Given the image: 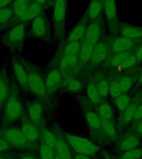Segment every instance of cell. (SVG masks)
Wrapping results in <instances>:
<instances>
[{
	"label": "cell",
	"mask_w": 142,
	"mask_h": 159,
	"mask_svg": "<svg viewBox=\"0 0 142 159\" xmlns=\"http://www.w3.org/2000/svg\"><path fill=\"white\" fill-rule=\"evenodd\" d=\"M25 119V111L23 109L22 99L20 97L17 84L13 83L12 89L4 105L2 107V122L4 125H9L17 121Z\"/></svg>",
	"instance_id": "6da1fadb"
},
{
	"label": "cell",
	"mask_w": 142,
	"mask_h": 159,
	"mask_svg": "<svg viewBox=\"0 0 142 159\" xmlns=\"http://www.w3.org/2000/svg\"><path fill=\"white\" fill-rule=\"evenodd\" d=\"M27 73V84L29 92L34 94L42 103L47 101L49 97L47 96V88L45 79L41 74L39 69L34 65L27 61H22Z\"/></svg>",
	"instance_id": "7a4b0ae2"
},
{
	"label": "cell",
	"mask_w": 142,
	"mask_h": 159,
	"mask_svg": "<svg viewBox=\"0 0 142 159\" xmlns=\"http://www.w3.org/2000/svg\"><path fill=\"white\" fill-rule=\"evenodd\" d=\"M53 22V37L55 39L63 40L65 37V27L67 20L68 0H52Z\"/></svg>",
	"instance_id": "3957f363"
},
{
	"label": "cell",
	"mask_w": 142,
	"mask_h": 159,
	"mask_svg": "<svg viewBox=\"0 0 142 159\" xmlns=\"http://www.w3.org/2000/svg\"><path fill=\"white\" fill-rule=\"evenodd\" d=\"M0 136L3 137L10 143L12 148L25 150V151H36L38 149L39 144L33 143L28 141L22 130L17 128H6L0 129Z\"/></svg>",
	"instance_id": "277c9868"
},
{
	"label": "cell",
	"mask_w": 142,
	"mask_h": 159,
	"mask_svg": "<svg viewBox=\"0 0 142 159\" xmlns=\"http://www.w3.org/2000/svg\"><path fill=\"white\" fill-rule=\"evenodd\" d=\"M71 148L77 153L83 154L87 156L92 157L97 154L99 151V147L97 146L92 142L84 138L76 136L73 134H65Z\"/></svg>",
	"instance_id": "5b68a950"
},
{
	"label": "cell",
	"mask_w": 142,
	"mask_h": 159,
	"mask_svg": "<svg viewBox=\"0 0 142 159\" xmlns=\"http://www.w3.org/2000/svg\"><path fill=\"white\" fill-rule=\"evenodd\" d=\"M26 37V23L20 22L8 29L3 37L5 46L12 51L22 47Z\"/></svg>",
	"instance_id": "8992f818"
},
{
	"label": "cell",
	"mask_w": 142,
	"mask_h": 159,
	"mask_svg": "<svg viewBox=\"0 0 142 159\" xmlns=\"http://www.w3.org/2000/svg\"><path fill=\"white\" fill-rule=\"evenodd\" d=\"M37 128H43V103L40 99L28 102L26 106L25 119Z\"/></svg>",
	"instance_id": "52a82bcc"
},
{
	"label": "cell",
	"mask_w": 142,
	"mask_h": 159,
	"mask_svg": "<svg viewBox=\"0 0 142 159\" xmlns=\"http://www.w3.org/2000/svg\"><path fill=\"white\" fill-rule=\"evenodd\" d=\"M31 34L34 38L44 42H49L51 31L47 18L43 13L37 16L32 20L31 26Z\"/></svg>",
	"instance_id": "ba28073f"
},
{
	"label": "cell",
	"mask_w": 142,
	"mask_h": 159,
	"mask_svg": "<svg viewBox=\"0 0 142 159\" xmlns=\"http://www.w3.org/2000/svg\"><path fill=\"white\" fill-rule=\"evenodd\" d=\"M65 79L64 75L57 67L52 68L47 74L45 82H46V88H47V96L50 97L57 91L58 88L62 86L63 80Z\"/></svg>",
	"instance_id": "9c48e42d"
},
{
	"label": "cell",
	"mask_w": 142,
	"mask_h": 159,
	"mask_svg": "<svg viewBox=\"0 0 142 159\" xmlns=\"http://www.w3.org/2000/svg\"><path fill=\"white\" fill-rule=\"evenodd\" d=\"M54 133L57 137L55 151L57 156L61 159H73V152L64 134L59 129L54 130Z\"/></svg>",
	"instance_id": "30bf717a"
},
{
	"label": "cell",
	"mask_w": 142,
	"mask_h": 159,
	"mask_svg": "<svg viewBox=\"0 0 142 159\" xmlns=\"http://www.w3.org/2000/svg\"><path fill=\"white\" fill-rule=\"evenodd\" d=\"M102 32H103V23L102 20L98 19L90 22L82 41L89 42L93 45H97V42L100 41Z\"/></svg>",
	"instance_id": "8fae6325"
},
{
	"label": "cell",
	"mask_w": 142,
	"mask_h": 159,
	"mask_svg": "<svg viewBox=\"0 0 142 159\" xmlns=\"http://www.w3.org/2000/svg\"><path fill=\"white\" fill-rule=\"evenodd\" d=\"M78 62V56H58L55 59V64L57 66L55 67L58 68L65 78H67V75L77 66Z\"/></svg>",
	"instance_id": "7c38bea8"
},
{
	"label": "cell",
	"mask_w": 142,
	"mask_h": 159,
	"mask_svg": "<svg viewBox=\"0 0 142 159\" xmlns=\"http://www.w3.org/2000/svg\"><path fill=\"white\" fill-rule=\"evenodd\" d=\"M103 15L107 22L111 27L116 26L119 22L116 0H102Z\"/></svg>",
	"instance_id": "4fadbf2b"
},
{
	"label": "cell",
	"mask_w": 142,
	"mask_h": 159,
	"mask_svg": "<svg viewBox=\"0 0 142 159\" xmlns=\"http://www.w3.org/2000/svg\"><path fill=\"white\" fill-rule=\"evenodd\" d=\"M12 70H13L15 80L17 86H20V88L25 91H29L28 84H27V73L22 62L18 60H13Z\"/></svg>",
	"instance_id": "5bb4252c"
},
{
	"label": "cell",
	"mask_w": 142,
	"mask_h": 159,
	"mask_svg": "<svg viewBox=\"0 0 142 159\" xmlns=\"http://www.w3.org/2000/svg\"><path fill=\"white\" fill-rule=\"evenodd\" d=\"M45 7L42 5L39 4L37 2H35L34 0H32L23 10L22 14L20 15V17L17 19V23H20V22L27 23L31 20L32 21L37 16L42 13Z\"/></svg>",
	"instance_id": "9a60e30c"
},
{
	"label": "cell",
	"mask_w": 142,
	"mask_h": 159,
	"mask_svg": "<svg viewBox=\"0 0 142 159\" xmlns=\"http://www.w3.org/2000/svg\"><path fill=\"white\" fill-rule=\"evenodd\" d=\"M89 22V21L83 16V17H82L79 22L71 30L66 42H82Z\"/></svg>",
	"instance_id": "2e32d148"
},
{
	"label": "cell",
	"mask_w": 142,
	"mask_h": 159,
	"mask_svg": "<svg viewBox=\"0 0 142 159\" xmlns=\"http://www.w3.org/2000/svg\"><path fill=\"white\" fill-rule=\"evenodd\" d=\"M103 13V2L102 0H89L84 17L89 22L101 19Z\"/></svg>",
	"instance_id": "e0dca14e"
},
{
	"label": "cell",
	"mask_w": 142,
	"mask_h": 159,
	"mask_svg": "<svg viewBox=\"0 0 142 159\" xmlns=\"http://www.w3.org/2000/svg\"><path fill=\"white\" fill-rule=\"evenodd\" d=\"M20 129L22 130V134H24V136L28 141L33 143L39 144L41 129L35 126L34 124L27 120H23L22 121V125Z\"/></svg>",
	"instance_id": "ac0fdd59"
},
{
	"label": "cell",
	"mask_w": 142,
	"mask_h": 159,
	"mask_svg": "<svg viewBox=\"0 0 142 159\" xmlns=\"http://www.w3.org/2000/svg\"><path fill=\"white\" fill-rule=\"evenodd\" d=\"M12 89L10 77L7 71H0V109H2Z\"/></svg>",
	"instance_id": "d6986e66"
},
{
	"label": "cell",
	"mask_w": 142,
	"mask_h": 159,
	"mask_svg": "<svg viewBox=\"0 0 142 159\" xmlns=\"http://www.w3.org/2000/svg\"><path fill=\"white\" fill-rule=\"evenodd\" d=\"M135 47V42L132 40L123 37H115L111 40V47L116 54L121 52H130Z\"/></svg>",
	"instance_id": "ffe728a7"
},
{
	"label": "cell",
	"mask_w": 142,
	"mask_h": 159,
	"mask_svg": "<svg viewBox=\"0 0 142 159\" xmlns=\"http://www.w3.org/2000/svg\"><path fill=\"white\" fill-rule=\"evenodd\" d=\"M13 17V11L11 5L0 9V32L9 29L16 25Z\"/></svg>",
	"instance_id": "44dd1931"
},
{
	"label": "cell",
	"mask_w": 142,
	"mask_h": 159,
	"mask_svg": "<svg viewBox=\"0 0 142 159\" xmlns=\"http://www.w3.org/2000/svg\"><path fill=\"white\" fill-rule=\"evenodd\" d=\"M121 36L127 39L136 41L142 38V27L130 24H122L120 27Z\"/></svg>",
	"instance_id": "7402d4cb"
},
{
	"label": "cell",
	"mask_w": 142,
	"mask_h": 159,
	"mask_svg": "<svg viewBox=\"0 0 142 159\" xmlns=\"http://www.w3.org/2000/svg\"><path fill=\"white\" fill-rule=\"evenodd\" d=\"M107 53H108V48H107V44L105 42L99 41L94 47L92 57H91V61L96 65L102 63L106 59Z\"/></svg>",
	"instance_id": "603a6c76"
},
{
	"label": "cell",
	"mask_w": 142,
	"mask_h": 159,
	"mask_svg": "<svg viewBox=\"0 0 142 159\" xmlns=\"http://www.w3.org/2000/svg\"><path fill=\"white\" fill-rule=\"evenodd\" d=\"M81 42H65L60 47L58 56H78Z\"/></svg>",
	"instance_id": "cb8c5ba5"
},
{
	"label": "cell",
	"mask_w": 142,
	"mask_h": 159,
	"mask_svg": "<svg viewBox=\"0 0 142 159\" xmlns=\"http://www.w3.org/2000/svg\"><path fill=\"white\" fill-rule=\"evenodd\" d=\"M40 143L46 144L47 146L53 149L56 148L57 137H56L54 131H52V130L43 127L40 132Z\"/></svg>",
	"instance_id": "d4e9b609"
},
{
	"label": "cell",
	"mask_w": 142,
	"mask_h": 159,
	"mask_svg": "<svg viewBox=\"0 0 142 159\" xmlns=\"http://www.w3.org/2000/svg\"><path fill=\"white\" fill-rule=\"evenodd\" d=\"M96 45H93L89 42L82 41L81 42V48H80L79 55V62L78 63H87L91 61L92 52L94 49V47Z\"/></svg>",
	"instance_id": "484cf974"
},
{
	"label": "cell",
	"mask_w": 142,
	"mask_h": 159,
	"mask_svg": "<svg viewBox=\"0 0 142 159\" xmlns=\"http://www.w3.org/2000/svg\"><path fill=\"white\" fill-rule=\"evenodd\" d=\"M62 86L64 88L66 91L70 93H77L82 89V84L79 80L74 79L72 77H67L64 79Z\"/></svg>",
	"instance_id": "4316f807"
},
{
	"label": "cell",
	"mask_w": 142,
	"mask_h": 159,
	"mask_svg": "<svg viewBox=\"0 0 142 159\" xmlns=\"http://www.w3.org/2000/svg\"><path fill=\"white\" fill-rule=\"evenodd\" d=\"M32 1V0H14L12 2L11 7H12V11H13V17H14V20L17 24V19L20 17V15L22 14L23 10Z\"/></svg>",
	"instance_id": "83f0119b"
},
{
	"label": "cell",
	"mask_w": 142,
	"mask_h": 159,
	"mask_svg": "<svg viewBox=\"0 0 142 159\" xmlns=\"http://www.w3.org/2000/svg\"><path fill=\"white\" fill-rule=\"evenodd\" d=\"M85 115H86V120H87V123L90 129H94V130H98V129H102L101 119L98 116V114L92 111H87Z\"/></svg>",
	"instance_id": "f1b7e54d"
},
{
	"label": "cell",
	"mask_w": 142,
	"mask_h": 159,
	"mask_svg": "<svg viewBox=\"0 0 142 159\" xmlns=\"http://www.w3.org/2000/svg\"><path fill=\"white\" fill-rule=\"evenodd\" d=\"M38 152H39V155H38L39 159H54L57 155L55 149L42 143H39Z\"/></svg>",
	"instance_id": "f546056e"
},
{
	"label": "cell",
	"mask_w": 142,
	"mask_h": 159,
	"mask_svg": "<svg viewBox=\"0 0 142 159\" xmlns=\"http://www.w3.org/2000/svg\"><path fill=\"white\" fill-rule=\"evenodd\" d=\"M139 144V139L135 136H129L124 139L120 143V148L121 151H128L130 149L136 148Z\"/></svg>",
	"instance_id": "4dcf8cb0"
},
{
	"label": "cell",
	"mask_w": 142,
	"mask_h": 159,
	"mask_svg": "<svg viewBox=\"0 0 142 159\" xmlns=\"http://www.w3.org/2000/svg\"><path fill=\"white\" fill-rule=\"evenodd\" d=\"M87 95L90 99V101L94 104H98L101 101V96L97 90V85L93 82H89L87 84Z\"/></svg>",
	"instance_id": "1f68e13d"
},
{
	"label": "cell",
	"mask_w": 142,
	"mask_h": 159,
	"mask_svg": "<svg viewBox=\"0 0 142 159\" xmlns=\"http://www.w3.org/2000/svg\"><path fill=\"white\" fill-rule=\"evenodd\" d=\"M97 113H98L97 114L100 117V119L111 120L113 116V110L111 107L110 106V104L107 103H102L100 104L97 109Z\"/></svg>",
	"instance_id": "d6a6232c"
},
{
	"label": "cell",
	"mask_w": 142,
	"mask_h": 159,
	"mask_svg": "<svg viewBox=\"0 0 142 159\" xmlns=\"http://www.w3.org/2000/svg\"><path fill=\"white\" fill-rule=\"evenodd\" d=\"M136 105L135 104H130L126 109L121 111V121L124 124H128L134 119L135 112L136 109Z\"/></svg>",
	"instance_id": "836d02e7"
},
{
	"label": "cell",
	"mask_w": 142,
	"mask_h": 159,
	"mask_svg": "<svg viewBox=\"0 0 142 159\" xmlns=\"http://www.w3.org/2000/svg\"><path fill=\"white\" fill-rule=\"evenodd\" d=\"M101 125H102V130L104 133L109 137H114L116 134V130L115 129V126L113 125L111 120L108 119H101Z\"/></svg>",
	"instance_id": "e575fe53"
},
{
	"label": "cell",
	"mask_w": 142,
	"mask_h": 159,
	"mask_svg": "<svg viewBox=\"0 0 142 159\" xmlns=\"http://www.w3.org/2000/svg\"><path fill=\"white\" fill-rule=\"evenodd\" d=\"M96 85L101 98H105L109 95L110 84L106 80H101L97 82Z\"/></svg>",
	"instance_id": "d590c367"
},
{
	"label": "cell",
	"mask_w": 142,
	"mask_h": 159,
	"mask_svg": "<svg viewBox=\"0 0 142 159\" xmlns=\"http://www.w3.org/2000/svg\"><path fill=\"white\" fill-rule=\"evenodd\" d=\"M130 104V99L126 94H121L116 99V105L121 111H123L124 109H126Z\"/></svg>",
	"instance_id": "8d00e7d4"
},
{
	"label": "cell",
	"mask_w": 142,
	"mask_h": 159,
	"mask_svg": "<svg viewBox=\"0 0 142 159\" xmlns=\"http://www.w3.org/2000/svg\"><path fill=\"white\" fill-rule=\"evenodd\" d=\"M130 55V52H121V53H117V54H116L114 57H112L111 60L112 66L119 67L125 61V60L129 57Z\"/></svg>",
	"instance_id": "74e56055"
},
{
	"label": "cell",
	"mask_w": 142,
	"mask_h": 159,
	"mask_svg": "<svg viewBox=\"0 0 142 159\" xmlns=\"http://www.w3.org/2000/svg\"><path fill=\"white\" fill-rule=\"evenodd\" d=\"M118 84L120 85L121 93H125L131 88L132 84H133V80L129 76H124L120 79Z\"/></svg>",
	"instance_id": "f35d334b"
},
{
	"label": "cell",
	"mask_w": 142,
	"mask_h": 159,
	"mask_svg": "<svg viewBox=\"0 0 142 159\" xmlns=\"http://www.w3.org/2000/svg\"><path fill=\"white\" fill-rule=\"evenodd\" d=\"M142 157V150L140 148H134L125 151L122 155V159H140Z\"/></svg>",
	"instance_id": "ab89813d"
},
{
	"label": "cell",
	"mask_w": 142,
	"mask_h": 159,
	"mask_svg": "<svg viewBox=\"0 0 142 159\" xmlns=\"http://www.w3.org/2000/svg\"><path fill=\"white\" fill-rule=\"evenodd\" d=\"M110 90L109 94H111V96L112 98L116 99L117 97H119L121 94V90L120 88V85L118 84V81H111L110 82Z\"/></svg>",
	"instance_id": "60d3db41"
},
{
	"label": "cell",
	"mask_w": 142,
	"mask_h": 159,
	"mask_svg": "<svg viewBox=\"0 0 142 159\" xmlns=\"http://www.w3.org/2000/svg\"><path fill=\"white\" fill-rule=\"evenodd\" d=\"M136 58L135 57L134 55H130L129 57L125 60V61L120 66L119 68H121V69H128V68H130V67H132L133 66L136 64Z\"/></svg>",
	"instance_id": "b9f144b4"
},
{
	"label": "cell",
	"mask_w": 142,
	"mask_h": 159,
	"mask_svg": "<svg viewBox=\"0 0 142 159\" xmlns=\"http://www.w3.org/2000/svg\"><path fill=\"white\" fill-rule=\"evenodd\" d=\"M12 149V148L9 143L3 137L0 136V154L7 153Z\"/></svg>",
	"instance_id": "7bdbcfd3"
},
{
	"label": "cell",
	"mask_w": 142,
	"mask_h": 159,
	"mask_svg": "<svg viewBox=\"0 0 142 159\" xmlns=\"http://www.w3.org/2000/svg\"><path fill=\"white\" fill-rule=\"evenodd\" d=\"M18 159H39L37 154L34 153L33 152H24L19 154Z\"/></svg>",
	"instance_id": "ee69618b"
},
{
	"label": "cell",
	"mask_w": 142,
	"mask_h": 159,
	"mask_svg": "<svg viewBox=\"0 0 142 159\" xmlns=\"http://www.w3.org/2000/svg\"><path fill=\"white\" fill-rule=\"evenodd\" d=\"M134 119H142V104L138 105L136 107L135 112Z\"/></svg>",
	"instance_id": "f6af8a7d"
},
{
	"label": "cell",
	"mask_w": 142,
	"mask_h": 159,
	"mask_svg": "<svg viewBox=\"0 0 142 159\" xmlns=\"http://www.w3.org/2000/svg\"><path fill=\"white\" fill-rule=\"evenodd\" d=\"M134 56L136 58V61H142V46H140V47H138V48L135 50Z\"/></svg>",
	"instance_id": "bcb514c9"
},
{
	"label": "cell",
	"mask_w": 142,
	"mask_h": 159,
	"mask_svg": "<svg viewBox=\"0 0 142 159\" xmlns=\"http://www.w3.org/2000/svg\"><path fill=\"white\" fill-rule=\"evenodd\" d=\"M14 0H0V9L10 6Z\"/></svg>",
	"instance_id": "7dc6e473"
},
{
	"label": "cell",
	"mask_w": 142,
	"mask_h": 159,
	"mask_svg": "<svg viewBox=\"0 0 142 159\" xmlns=\"http://www.w3.org/2000/svg\"><path fill=\"white\" fill-rule=\"evenodd\" d=\"M73 159H91V158H90L89 156H87V155H83V154L74 152V153H73Z\"/></svg>",
	"instance_id": "c3c4849f"
},
{
	"label": "cell",
	"mask_w": 142,
	"mask_h": 159,
	"mask_svg": "<svg viewBox=\"0 0 142 159\" xmlns=\"http://www.w3.org/2000/svg\"><path fill=\"white\" fill-rule=\"evenodd\" d=\"M34 1L37 2V3H39V4L42 5L44 7H46V6L49 3V1H52V0H34Z\"/></svg>",
	"instance_id": "681fc988"
},
{
	"label": "cell",
	"mask_w": 142,
	"mask_h": 159,
	"mask_svg": "<svg viewBox=\"0 0 142 159\" xmlns=\"http://www.w3.org/2000/svg\"><path fill=\"white\" fill-rule=\"evenodd\" d=\"M136 130H137V132L139 133V134H142V120L140 122L139 124L137 125Z\"/></svg>",
	"instance_id": "f907efd6"
},
{
	"label": "cell",
	"mask_w": 142,
	"mask_h": 159,
	"mask_svg": "<svg viewBox=\"0 0 142 159\" xmlns=\"http://www.w3.org/2000/svg\"><path fill=\"white\" fill-rule=\"evenodd\" d=\"M10 155L8 153H2L0 154V159H7L10 157Z\"/></svg>",
	"instance_id": "816d5d0a"
},
{
	"label": "cell",
	"mask_w": 142,
	"mask_h": 159,
	"mask_svg": "<svg viewBox=\"0 0 142 159\" xmlns=\"http://www.w3.org/2000/svg\"><path fill=\"white\" fill-rule=\"evenodd\" d=\"M139 81L140 82V83H141V84H142V72H141V74H140V75Z\"/></svg>",
	"instance_id": "f5cc1de1"
},
{
	"label": "cell",
	"mask_w": 142,
	"mask_h": 159,
	"mask_svg": "<svg viewBox=\"0 0 142 159\" xmlns=\"http://www.w3.org/2000/svg\"><path fill=\"white\" fill-rule=\"evenodd\" d=\"M54 159H61V158H60L59 157L57 156V155H56V157H55V158H54Z\"/></svg>",
	"instance_id": "db71d44e"
},
{
	"label": "cell",
	"mask_w": 142,
	"mask_h": 159,
	"mask_svg": "<svg viewBox=\"0 0 142 159\" xmlns=\"http://www.w3.org/2000/svg\"><path fill=\"white\" fill-rule=\"evenodd\" d=\"M7 159H15V158H12V157H9V158H7Z\"/></svg>",
	"instance_id": "11a10c76"
},
{
	"label": "cell",
	"mask_w": 142,
	"mask_h": 159,
	"mask_svg": "<svg viewBox=\"0 0 142 159\" xmlns=\"http://www.w3.org/2000/svg\"><path fill=\"white\" fill-rule=\"evenodd\" d=\"M141 100H142V95H141Z\"/></svg>",
	"instance_id": "9f6ffc18"
},
{
	"label": "cell",
	"mask_w": 142,
	"mask_h": 159,
	"mask_svg": "<svg viewBox=\"0 0 142 159\" xmlns=\"http://www.w3.org/2000/svg\"><path fill=\"white\" fill-rule=\"evenodd\" d=\"M108 159H110V158H108Z\"/></svg>",
	"instance_id": "6f0895ef"
}]
</instances>
